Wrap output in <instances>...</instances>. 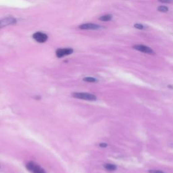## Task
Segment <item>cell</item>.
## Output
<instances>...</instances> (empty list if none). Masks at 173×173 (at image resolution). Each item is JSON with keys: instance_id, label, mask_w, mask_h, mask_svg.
I'll return each instance as SVG.
<instances>
[{"instance_id": "9a60e30c", "label": "cell", "mask_w": 173, "mask_h": 173, "mask_svg": "<svg viewBox=\"0 0 173 173\" xmlns=\"http://www.w3.org/2000/svg\"><path fill=\"white\" fill-rule=\"evenodd\" d=\"M159 2L162 3H172L173 2V0H159Z\"/></svg>"}, {"instance_id": "7a4b0ae2", "label": "cell", "mask_w": 173, "mask_h": 173, "mask_svg": "<svg viewBox=\"0 0 173 173\" xmlns=\"http://www.w3.org/2000/svg\"><path fill=\"white\" fill-rule=\"evenodd\" d=\"M26 168L31 173H46L45 171L35 162H29L26 164Z\"/></svg>"}, {"instance_id": "5b68a950", "label": "cell", "mask_w": 173, "mask_h": 173, "mask_svg": "<svg viewBox=\"0 0 173 173\" xmlns=\"http://www.w3.org/2000/svg\"><path fill=\"white\" fill-rule=\"evenodd\" d=\"M73 51H74L72 48H60L56 50V54L58 58H61L72 54Z\"/></svg>"}, {"instance_id": "8992f818", "label": "cell", "mask_w": 173, "mask_h": 173, "mask_svg": "<svg viewBox=\"0 0 173 173\" xmlns=\"http://www.w3.org/2000/svg\"><path fill=\"white\" fill-rule=\"evenodd\" d=\"M133 48L136 50L141 51V52L145 53V54H154V51H153L152 49H151L150 47L148 46H145L143 45H135L133 46Z\"/></svg>"}, {"instance_id": "277c9868", "label": "cell", "mask_w": 173, "mask_h": 173, "mask_svg": "<svg viewBox=\"0 0 173 173\" xmlns=\"http://www.w3.org/2000/svg\"><path fill=\"white\" fill-rule=\"evenodd\" d=\"M32 37L37 42L40 43L46 42L47 41V39H48L47 35L42 32H37L34 33L32 35Z\"/></svg>"}, {"instance_id": "30bf717a", "label": "cell", "mask_w": 173, "mask_h": 173, "mask_svg": "<svg viewBox=\"0 0 173 173\" xmlns=\"http://www.w3.org/2000/svg\"><path fill=\"white\" fill-rule=\"evenodd\" d=\"M83 80H84L85 82L87 83H96L97 81V80L93 78V77H91V76H88V77H84L83 79Z\"/></svg>"}, {"instance_id": "9c48e42d", "label": "cell", "mask_w": 173, "mask_h": 173, "mask_svg": "<svg viewBox=\"0 0 173 173\" xmlns=\"http://www.w3.org/2000/svg\"><path fill=\"white\" fill-rule=\"evenodd\" d=\"M112 18V15H110V14H107V15H104V16H102L100 18H99V20L101 21H104V22H107V21H110L111 20Z\"/></svg>"}, {"instance_id": "4fadbf2b", "label": "cell", "mask_w": 173, "mask_h": 173, "mask_svg": "<svg viewBox=\"0 0 173 173\" xmlns=\"http://www.w3.org/2000/svg\"><path fill=\"white\" fill-rule=\"evenodd\" d=\"M149 173H164V172L161 171H158V170H150L149 171Z\"/></svg>"}, {"instance_id": "6da1fadb", "label": "cell", "mask_w": 173, "mask_h": 173, "mask_svg": "<svg viewBox=\"0 0 173 173\" xmlns=\"http://www.w3.org/2000/svg\"><path fill=\"white\" fill-rule=\"evenodd\" d=\"M72 95L75 98L83 99V100L95 101L97 99L96 95L89 93H84V92H75Z\"/></svg>"}, {"instance_id": "5bb4252c", "label": "cell", "mask_w": 173, "mask_h": 173, "mask_svg": "<svg viewBox=\"0 0 173 173\" xmlns=\"http://www.w3.org/2000/svg\"><path fill=\"white\" fill-rule=\"evenodd\" d=\"M99 147H100V148H105L108 146V144L106 143H99Z\"/></svg>"}, {"instance_id": "ba28073f", "label": "cell", "mask_w": 173, "mask_h": 173, "mask_svg": "<svg viewBox=\"0 0 173 173\" xmlns=\"http://www.w3.org/2000/svg\"><path fill=\"white\" fill-rule=\"evenodd\" d=\"M104 167L106 169V170H108L109 171H115L116 169L117 168L116 165L112 164H109V163L105 164L104 165Z\"/></svg>"}, {"instance_id": "8fae6325", "label": "cell", "mask_w": 173, "mask_h": 173, "mask_svg": "<svg viewBox=\"0 0 173 173\" xmlns=\"http://www.w3.org/2000/svg\"><path fill=\"white\" fill-rule=\"evenodd\" d=\"M158 10L160 12H167L168 11V8L167 6H160L158 8Z\"/></svg>"}, {"instance_id": "7c38bea8", "label": "cell", "mask_w": 173, "mask_h": 173, "mask_svg": "<svg viewBox=\"0 0 173 173\" xmlns=\"http://www.w3.org/2000/svg\"><path fill=\"white\" fill-rule=\"evenodd\" d=\"M134 27H135V28H137V29H143V28H144V27H143V26L141 24H135L134 25Z\"/></svg>"}, {"instance_id": "52a82bcc", "label": "cell", "mask_w": 173, "mask_h": 173, "mask_svg": "<svg viewBox=\"0 0 173 173\" xmlns=\"http://www.w3.org/2000/svg\"><path fill=\"white\" fill-rule=\"evenodd\" d=\"M101 28H102L101 26L96 24H93V23L83 24L79 27V28L84 29V30H98V29Z\"/></svg>"}, {"instance_id": "3957f363", "label": "cell", "mask_w": 173, "mask_h": 173, "mask_svg": "<svg viewBox=\"0 0 173 173\" xmlns=\"http://www.w3.org/2000/svg\"><path fill=\"white\" fill-rule=\"evenodd\" d=\"M16 23V20L15 18L9 16V17H6L3 19L0 20V28H3L6 27V26L9 25H12Z\"/></svg>"}]
</instances>
